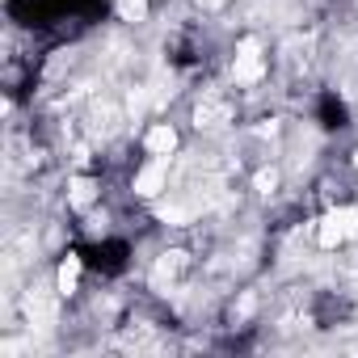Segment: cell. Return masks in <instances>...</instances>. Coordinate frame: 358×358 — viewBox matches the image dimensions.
<instances>
[{
    "label": "cell",
    "mask_w": 358,
    "mask_h": 358,
    "mask_svg": "<svg viewBox=\"0 0 358 358\" xmlns=\"http://www.w3.org/2000/svg\"><path fill=\"white\" fill-rule=\"evenodd\" d=\"M350 236H358V211H354V207H337V211H329V215L320 220V228H316L320 249H337V245H345Z\"/></svg>",
    "instance_id": "1"
},
{
    "label": "cell",
    "mask_w": 358,
    "mask_h": 358,
    "mask_svg": "<svg viewBox=\"0 0 358 358\" xmlns=\"http://www.w3.org/2000/svg\"><path fill=\"white\" fill-rule=\"evenodd\" d=\"M232 80H236V85H253V80H262V43H257V38H241V47H236V64H232Z\"/></svg>",
    "instance_id": "2"
},
{
    "label": "cell",
    "mask_w": 358,
    "mask_h": 358,
    "mask_svg": "<svg viewBox=\"0 0 358 358\" xmlns=\"http://www.w3.org/2000/svg\"><path fill=\"white\" fill-rule=\"evenodd\" d=\"M164 177H169V164H164V156H156L148 169H139V177H135V194H139V199H156V194L164 190Z\"/></svg>",
    "instance_id": "3"
},
{
    "label": "cell",
    "mask_w": 358,
    "mask_h": 358,
    "mask_svg": "<svg viewBox=\"0 0 358 358\" xmlns=\"http://www.w3.org/2000/svg\"><path fill=\"white\" fill-rule=\"evenodd\" d=\"M228 122V106L224 101H215V97H207V101H199V110H194V127L203 131H215V127H224Z\"/></svg>",
    "instance_id": "4"
},
{
    "label": "cell",
    "mask_w": 358,
    "mask_h": 358,
    "mask_svg": "<svg viewBox=\"0 0 358 358\" xmlns=\"http://www.w3.org/2000/svg\"><path fill=\"white\" fill-rule=\"evenodd\" d=\"M26 312H30V324H38V329H51V324H55V303H51L43 291H30Z\"/></svg>",
    "instance_id": "5"
},
{
    "label": "cell",
    "mask_w": 358,
    "mask_h": 358,
    "mask_svg": "<svg viewBox=\"0 0 358 358\" xmlns=\"http://www.w3.org/2000/svg\"><path fill=\"white\" fill-rule=\"evenodd\" d=\"M182 270H186V253H177V249H173V253H164V257L156 262L152 282H156V287H169V282H173L177 274H182Z\"/></svg>",
    "instance_id": "6"
},
{
    "label": "cell",
    "mask_w": 358,
    "mask_h": 358,
    "mask_svg": "<svg viewBox=\"0 0 358 358\" xmlns=\"http://www.w3.org/2000/svg\"><path fill=\"white\" fill-rule=\"evenodd\" d=\"M143 143H148V152H152V156H169V152L177 148V131H173L169 122H156V127L148 131V139H143Z\"/></svg>",
    "instance_id": "7"
},
{
    "label": "cell",
    "mask_w": 358,
    "mask_h": 358,
    "mask_svg": "<svg viewBox=\"0 0 358 358\" xmlns=\"http://www.w3.org/2000/svg\"><path fill=\"white\" fill-rule=\"evenodd\" d=\"M93 199H97V186L89 182V177H72V182H68V203L72 207H93Z\"/></svg>",
    "instance_id": "8"
},
{
    "label": "cell",
    "mask_w": 358,
    "mask_h": 358,
    "mask_svg": "<svg viewBox=\"0 0 358 358\" xmlns=\"http://www.w3.org/2000/svg\"><path fill=\"white\" fill-rule=\"evenodd\" d=\"M76 282H80V257H68V262L59 266L55 291H59V295H72V291H76Z\"/></svg>",
    "instance_id": "9"
},
{
    "label": "cell",
    "mask_w": 358,
    "mask_h": 358,
    "mask_svg": "<svg viewBox=\"0 0 358 358\" xmlns=\"http://www.w3.org/2000/svg\"><path fill=\"white\" fill-rule=\"evenodd\" d=\"M118 13H122V22H143L148 17V0H118Z\"/></svg>",
    "instance_id": "10"
},
{
    "label": "cell",
    "mask_w": 358,
    "mask_h": 358,
    "mask_svg": "<svg viewBox=\"0 0 358 358\" xmlns=\"http://www.w3.org/2000/svg\"><path fill=\"white\" fill-rule=\"evenodd\" d=\"M253 190H257V194H274V190H278V169H274V164L253 177Z\"/></svg>",
    "instance_id": "11"
},
{
    "label": "cell",
    "mask_w": 358,
    "mask_h": 358,
    "mask_svg": "<svg viewBox=\"0 0 358 358\" xmlns=\"http://www.w3.org/2000/svg\"><path fill=\"white\" fill-rule=\"evenodd\" d=\"M253 303H257V299H253V295H245V299H241V308H236V312H241V316H249V312H253Z\"/></svg>",
    "instance_id": "12"
},
{
    "label": "cell",
    "mask_w": 358,
    "mask_h": 358,
    "mask_svg": "<svg viewBox=\"0 0 358 358\" xmlns=\"http://www.w3.org/2000/svg\"><path fill=\"white\" fill-rule=\"evenodd\" d=\"M194 5H199V9H220L224 0H194Z\"/></svg>",
    "instance_id": "13"
},
{
    "label": "cell",
    "mask_w": 358,
    "mask_h": 358,
    "mask_svg": "<svg viewBox=\"0 0 358 358\" xmlns=\"http://www.w3.org/2000/svg\"><path fill=\"white\" fill-rule=\"evenodd\" d=\"M354 169H358V152H354Z\"/></svg>",
    "instance_id": "14"
}]
</instances>
